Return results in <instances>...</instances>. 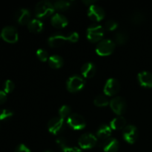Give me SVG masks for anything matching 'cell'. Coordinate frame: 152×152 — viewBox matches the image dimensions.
<instances>
[{
  "instance_id": "cell-1",
  "label": "cell",
  "mask_w": 152,
  "mask_h": 152,
  "mask_svg": "<svg viewBox=\"0 0 152 152\" xmlns=\"http://www.w3.org/2000/svg\"><path fill=\"white\" fill-rule=\"evenodd\" d=\"M54 6L47 0L39 1L35 7V15L37 19H45L54 13Z\"/></svg>"
},
{
  "instance_id": "cell-2",
  "label": "cell",
  "mask_w": 152,
  "mask_h": 152,
  "mask_svg": "<svg viewBox=\"0 0 152 152\" xmlns=\"http://www.w3.org/2000/svg\"><path fill=\"white\" fill-rule=\"evenodd\" d=\"M105 34V28L100 25L93 24L87 29V38L91 42H96L102 40Z\"/></svg>"
},
{
  "instance_id": "cell-3",
  "label": "cell",
  "mask_w": 152,
  "mask_h": 152,
  "mask_svg": "<svg viewBox=\"0 0 152 152\" xmlns=\"http://www.w3.org/2000/svg\"><path fill=\"white\" fill-rule=\"evenodd\" d=\"M115 46V42L109 39H102L96 45V52L99 56H108L114 52Z\"/></svg>"
},
{
  "instance_id": "cell-4",
  "label": "cell",
  "mask_w": 152,
  "mask_h": 152,
  "mask_svg": "<svg viewBox=\"0 0 152 152\" xmlns=\"http://www.w3.org/2000/svg\"><path fill=\"white\" fill-rule=\"evenodd\" d=\"M86 81L79 75H73L68 79L66 82L67 89L71 93H76L84 88Z\"/></svg>"
},
{
  "instance_id": "cell-5",
  "label": "cell",
  "mask_w": 152,
  "mask_h": 152,
  "mask_svg": "<svg viewBox=\"0 0 152 152\" xmlns=\"http://www.w3.org/2000/svg\"><path fill=\"white\" fill-rule=\"evenodd\" d=\"M67 124L74 130H81L86 126L84 117L77 113H73L67 119Z\"/></svg>"
},
{
  "instance_id": "cell-6",
  "label": "cell",
  "mask_w": 152,
  "mask_h": 152,
  "mask_svg": "<svg viewBox=\"0 0 152 152\" xmlns=\"http://www.w3.org/2000/svg\"><path fill=\"white\" fill-rule=\"evenodd\" d=\"M97 142V137L91 133H85L79 138L78 144L80 148L90 149L94 147Z\"/></svg>"
},
{
  "instance_id": "cell-7",
  "label": "cell",
  "mask_w": 152,
  "mask_h": 152,
  "mask_svg": "<svg viewBox=\"0 0 152 152\" xmlns=\"http://www.w3.org/2000/svg\"><path fill=\"white\" fill-rule=\"evenodd\" d=\"M65 120L60 117H56L50 119L48 123V129L53 134H58L65 129Z\"/></svg>"
},
{
  "instance_id": "cell-8",
  "label": "cell",
  "mask_w": 152,
  "mask_h": 152,
  "mask_svg": "<svg viewBox=\"0 0 152 152\" xmlns=\"http://www.w3.org/2000/svg\"><path fill=\"white\" fill-rule=\"evenodd\" d=\"M1 37L7 42L15 43L18 41L19 34L15 27L9 25L3 28L1 32Z\"/></svg>"
},
{
  "instance_id": "cell-9",
  "label": "cell",
  "mask_w": 152,
  "mask_h": 152,
  "mask_svg": "<svg viewBox=\"0 0 152 152\" xmlns=\"http://www.w3.org/2000/svg\"><path fill=\"white\" fill-rule=\"evenodd\" d=\"M109 105L112 111L117 115H121L122 114H123L127 107L126 99L120 96L113 98L110 101Z\"/></svg>"
},
{
  "instance_id": "cell-10",
  "label": "cell",
  "mask_w": 152,
  "mask_h": 152,
  "mask_svg": "<svg viewBox=\"0 0 152 152\" xmlns=\"http://www.w3.org/2000/svg\"><path fill=\"white\" fill-rule=\"evenodd\" d=\"M123 137L125 141L128 143H134L138 137L137 128L134 125H127L123 129Z\"/></svg>"
},
{
  "instance_id": "cell-11",
  "label": "cell",
  "mask_w": 152,
  "mask_h": 152,
  "mask_svg": "<svg viewBox=\"0 0 152 152\" xmlns=\"http://www.w3.org/2000/svg\"><path fill=\"white\" fill-rule=\"evenodd\" d=\"M120 89V83L117 79L110 78L105 83L104 86V94L106 96H114L119 92Z\"/></svg>"
},
{
  "instance_id": "cell-12",
  "label": "cell",
  "mask_w": 152,
  "mask_h": 152,
  "mask_svg": "<svg viewBox=\"0 0 152 152\" xmlns=\"http://www.w3.org/2000/svg\"><path fill=\"white\" fill-rule=\"evenodd\" d=\"M88 16L91 20L99 22L105 17V12L102 7L94 4L89 6L88 10Z\"/></svg>"
},
{
  "instance_id": "cell-13",
  "label": "cell",
  "mask_w": 152,
  "mask_h": 152,
  "mask_svg": "<svg viewBox=\"0 0 152 152\" xmlns=\"http://www.w3.org/2000/svg\"><path fill=\"white\" fill-rule=\"evenodd\" d=\"M30 10L26 8H20L15 13L14 19L20 25H28L31 19Z\"/></svg>"
},
{
  "instance_id": "cell-14",
  "label": "cell",
  "mask_w": 152,
  "mask_h": 152,
  "mask_svg": "<svg viewBox=\"0 0 152 152\" xmlns=\"http://www.w3.org/2000/svg\"><path fill=\"white\" fill-rule=\"evenodd\" d=\"M68 41V36L65 37V35H62L61 34H56L49 37L48 39V43L50 47L57 48L63 45Z\"/></svg>"
},
{
  "instance_id": "cell-15",
  "label": "cell",
  "mask_w": 152,
  "mask_h": 152,
  "mask_svg": "<svg viewBox=\"0 0 152 152\" xmlns=\"http://www.w3.org/2000/svg\"><path fill=\"white\" fill-rule=\"evenodd\" d=\"M137 80L140 85L145 88H152V73L147 71H142L137 75Z\"/></svg>"
},
{
  "instance_id": "cell-16",
  "label": "cell",
  "mask_w": 152,
  "mask_h": 152,
  "mask_svg": "<svg viewBox=\"0 0 152 152\" xmlns=\"http://www.w3.org/2000/svg\"><path fill=\"white\" fill-rule=\"evenodd\" d=\"M102 147L104 152H117L119 149V142L115 138L109 137L103 141Z\"/></svg>"
},
{
  "instance_id": "cell-17",
  "label": "cell",
  "mask_w": 152,
  "mask_h": 152,
  "mask_svg": "<svg viewBox=\"0 0 152 152\" xmlns=\"http://www.w3.org/2000/svg\"><path fill=\"white\" fill-rule=\"evenodd\" d=\"M51 25L57 28H65L68 25V20L65 16L61 13H55L51 18Z\"/></svg>"
},
{
  "instance_id": "cell-18",
  "label": "cell",
  "mask_w": 152,
  "mask_h": 152,
  "mask_svg": "<svg viewBox=\"0 0 152 152\" xmlns=\"http://www.w3.org/2000/svg\"><path fill=\"white\" fill-rule=\"evenodd\" d=\"M82 74L86 78H91L96 73V66L93 62H86L81 68Z\"/></svg>"
},
{
  "instance_id": "cell-19",
  "label": "cell",
  "mask_w": 152,
  "mask_h": 152,
  "mask_svg": "<svg viewBox=\"0 0 152 152\" xmlns=\"http://www.w3.org/2000/svg\"><path fill=\"white\" fill-rule=\"evenodd\" d=\"M111 133H112V129L111 128V126H108V125L102 124V126H99L97 132H96V137L99 139L105 140L108 139L110 137Z\"/></svg>"
},
{
  "instance_id": "cell-20",
  "label": "cell",
  "mask_w": 152,
  "mask_h": 152,
  "mask_svg": "<svg viewBox=\"0 0 152 152\" xmlns=\"http://www.w3.org/2000/svg\"><path fill=\"white\" fill-rule=\"evenodd\" d=\"M28 28L31 32L37 34L42 31L44 24L39 19H33L28 24Z\"/></svg>"
},
{
  "instance_id": "cell-21",
  "label": "cell",
  "mask_w": 152,
  "mask_h": 152,
  "mask_svg": "<svg viewBox=\"0 0 152 152\" xmlns=\"http://www.w3.org/2000/svg\"><path fill=\"white\" fill-rule=\"evenodd\" d=\"M126 120L123 117L118 116L117 117H114L110 123V126L112 129L114 130H121L126 127Z\"/></svg>"
},
{
  "instance_id": "cell-22",
  "label": "cell",
  "mask_w": 152,
  "mask_h": 152,
  "mask_svg": "<svg viewBox=\"0 0 152 152\" xmlns=\"http://www.w3.org/2000/svg\"><path fill=\"white\" fill-rule=\"evenodd\" d=\"M63 59L62 56H59V55H52V56H49L48 64L52 68L57 69V68H61L63 65Z\"/></svg>"
},
{
  "instance_id": "cell-23",
  "label": "cell",
  "mask_w": 152,
  "mask_h": 152,
  "mask_svg": "<svg viewBox=\"0 0 152 152\" xmlns=\"http://www.w3.org/2000/svg\"><path fill=\"white\" fill-rule=\"evenodd\" d=\"M110 103L108 97L105 94H99L94 99V104L97 107H104Z\"/></svg>"
},
{
  "instance_id": "cell-24",
  "label": "cell",
  "mask_w": 152,
  "mask_h": 152,
  "mask_svg": "<svg viewBox=\"0 0 152 152\" xmlns=\"http://www.w3.org/2000/svg\"><path fill=\"white\" fill-rule=\"evenodd\" d=\"M72 1H66V0H60V1H56L54 2L53 6H54L55 10H66L71 7Z\"/></svg>"
},
{
  "instance_id": "cell-25",
  "label": "cell",
  "mask_w": 152,
  "mask_h": 152,
  "mask_svg": "<svg viewBox=\"0 0 152 152\" xmlns=\"http://www.w3.org/2000/svg\"><path fill=\"white\" fill-rule=\"evenodd\" d=\"M145 19L144 13L141 11H136L131 16V21L134 25H139L141 24Z\"/></svg>"
},
{
  "instance_id": "cell-26",
  "label": "cell",
  "mask_w": 152,
  "mask_h": 152,
  "mask_svg": "<svg viewBox=\"0 0 152 152\" xmlns=\"http://www.w3.org/2000/svg\"><path fill=\"white\" fill-rule=\"evenodd\" d=\"M129 36L125 31H118L114 36L115 42L118 45H123L128 41Z\"/></svg>"
},
{
  "instance_id": "cell-27",
  "label": "cell",
  "mask_w": 152,
  "mask_h": 152,
  "mask_svg": "<svg viewBox=\"0 0 152 152\" xmlns=\"http://www.w3.org/2000/svg\"><path fill=\"white\" fill-rule=\"evenodd\" d=\"M71 109L70 108L69 105H64L61 106L59 109V117H62V119H65L66 117H68L71 115Z\"/></svg>"
},
{
  "instance_id": "cell-28",
  "label": "cell",
  "mask_w": 152,
  "mask_h": 152,
  "mask_svg": "<svg viewBox=\"0 0 152 152\" xmlns=\"http://www.w3.org/2000/svg\"><path fill=\"white\" fill-rule=\"evenodd\" d=\"M37 56L38 59L42 62H46L48 61V53L46 50L43 48H39L37 50Z\"/></svg>"
},
{
  "instance_id": "cell-29",
  "label": "cell",
  "mask_w": 152,
  "mask_h": 152,
  "mask_svg": "<svg viewBox=\"0 0 152 152\" xmlns=\"http://www.w3.org/2000/svg\"><path fill=\"white\" fill-rule=\"evenodd\" d=\"M13 115V111L8 109H1L0 110V120H7L11 118Z\"/></svg>"
},
{
  "instance_id": "cell-30",
  "label": "cell",
  "mask_w": 152,
  "mask_h": 152,
  "mask_svg": "<svg viewBox=\"0 0 152 152\" xmlns=\"http://www.w3.org/2000/svg\"><path fill=\"white\" fill-rule=\"evenodd\" d=\"M118 27V23L114 19H108L106 21L105 24V29L107 31H114L116 30Z\"/></svg>"
},
{
  "instance_id": "cell-31",
  "label": "cell",
  "mask_w": 152,
  "mask_h": 152,
  "mask_svg": "<svg viewBox=\"0 0 152 152\" xmlns=\"http://www.w3.org/2000/svg\"><path fill=\"white\" fill-rule=\"evenodd\" d=\"M14 88H15V85L12 80H6L4 85V91L5 92L6 94L10 93V92L13 91Z\"/></svg>"
},
{
  "instance_id": "cell-32",
  "label": "cell",
  "mask_w": 152,
  "mask_h": 152,
  "mask_svg": "<svg viewBox=\"0 0 152 152\" xmlns=\"http://www.w3.org/2000/svg\"><path fill=\"white\" fill-rule=\"evenodd\" d=\"M56 144L59 145L62 149L68 147L67 146V140L65 137H58L56 140Z\"/></svg>"
},
{
  "instance_id": "cell-33",
  "label": "cell",
  "mask_w": 152,
  "mask_h": 152,
  "mask_svg": "<svg viewBox=\"0 0 152 152\" xmlns=\"http://www.w3.org/2000/svg\"><path fill=\"white\" fill-rule=\"evenodd\" d=\"M79 34L77 32H72L68 36V42H77V41L79 40Z\"/></svg>"
},
{
  "instance_id": "cell-34",
  "label": "cell",
  "mask_w": 152,
  "mask_h": 152,
  "mask_svg": "<svg viewBox=\"0 0 152 152\" xmlns=\"http://www.w3.org/2000/svg\"><path fill=\"white\" fill-rule=\"evenodd\" d=\"M15 152H31L28 147L24 144H19L15 149Z\"/></svg>"
},
{
  "instance_id": "cell-35",
  "label": "cell",
  "mask_w": 152,
  "mask_h": 152,
  "mask_svg": "<svg viewBox=\"0 0 152 152\" xmlns=\"http://www.w3.org/2000/svg\"><path fill=\"white\" fill-rule=\"evenodd\" d=\"M62 152H83V151L77 147H66L62 149Z\"/></svg>"
},
{
  "instance_id": "cell-36",
  "label": "cell",
  "mask_w": 152,
  "mask_h": 152,
  "mask_svg": "<svg viewBox=\"0 0 152 152\" xmlns=\"http://www.w3.org/2000/svg\"><path fill=\"white\" fill-rule=\"evenodd\" d=\"M6 100H7V94H6V93L4 91H0V105L5 102Z\"/></svg>"
},
{
  "instance_id": "cell-37",
  "label": "cell",
  "mask_w": 152,
  "mask_h": 152,
  "mask_svg": "<svg viewBox=\"0 0 152 152\" xmlns=\"http://www.w3.org/2000/svg\"><path fill=\"white\" fill-rule=\"evenodd\" d=\"M83 2L85 4H86V5L91 6L92 5V4H94L96 1H95V0H83Z\"/></svg>"
},
{
  "instance_id": "cell-38",
  "label": "cell",
  "mask_w": 152,
  "mask_h": 152,
  "mask_svg": "<svg viewBox=\"0 0 152 152\" xmlns=\"http://www.w3.org/2000/svg\"><path fill=\"white\" fill-rule=\"evenodd\" d=\"M45 152H53V151H50V150H48V151H45Z\"/></svg>"
},
{
  "instance_id": "cell-39",
  "label": "cell",
  "mask_w": 152,
  "mask_h": 152,
  "mask_svg": "<svg viewBox=\"0 0 152 152\" xmlns=\"http://www.w3.org/2000/svg\"><path fill=\"white\" fill-rule=\"evenodd\" d=\"M0 37H1V33H0Z\"/></svg>"
}]
</instances>
